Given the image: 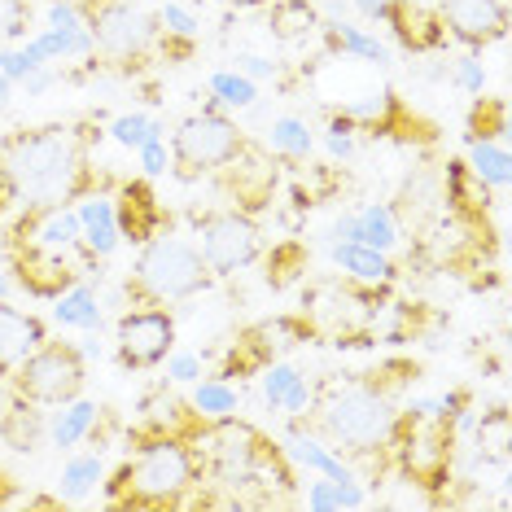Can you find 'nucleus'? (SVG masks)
Masks as SVG:
<instances>
[{
  "mask_svg": "<svg viewBox=\"0 0 512 512\" xmlns=\"http://www.w3.org/2000/svg\"><path fill=\"white\" fill-rule=\"evenodd\" d=\"M211 92L224 106H254L259 101V84L254 79H246V75H237V71H219V75H211Z\"/></svg>",
  "mask_w": 512,
  "mask_h": 512,
  "instance_id": "obj_35",
  "label": "nucleus"
},
{
  "mask_svg": "<svg viewBox=\"0 0 512 512\" xmlns=\"http://www.w3.org/2000/svg\"><path fill=\"white\" fill-rule=\"evenodd\" d=\"M167 377L171 381H197L202 377V359L197 355H167Z\"/></svg>",
  "mask_w": 512,
  "mask_h": 512,
  "instance_id": "obj_42",
  "label": "nucleus"
},
{
  "mask_svg": "<svg viewBox=\"0 0 512 512\" xmlns=\"http://www.w3.org/2000/svg\"><path fill=\"white\" fill-rule=\"evenodd\" d=\"M114 346H119V364L127 372L158 368L162 359L176 351V316L167 307H132L114 324Z\"/></svg>",
  "mask_w": 512,
  "mask_h": 512,
  "instance_id": "obj_12",
  "label": "nucleus"
},
{
  "mask_svg": "<svg viewBox=\"0 0 512 512\" xmlns=\"http://www.w3.org/2000/svg\"><path fill=\"white\" fill-rule=\"evenodd\" d=\"M333 263L342 267L346 276L368 285H390L399 276V267L386 259V250H372V246H355V241H333Z\"/></svg>",
  "mask_w": 512,
  "mask_h": 512,
  "instance_id": "obj_21",
  "label": "nucleus"
},
{
  "mask_svg": "<svg viewBox=\"0 0 512 512\" xmlns=\"http://www.w3.org/2000/svg\"><path fill=\"white\" fill-rule=\"evenodd\" d=\"M97 412L101 407L97 403H88L84 394L79 399H71V403H62V412L49 421V442L57 451H71V447H79L84 442V434H88V425L97 421Z\"/></svg>",
  "mask_w": 512,
  "mask_h": 512,
  "instance_id": "obj_25",
  "label": "nucleus"
},
{
  "mask_svg": "<svg viewBox=\"0 0 512 512\" xmlns=\"http://www.w3.org/2000/svg\"><path fill=\"white\" fill-rule=\"evenodd\" d=\"M320 36H324V44H329V53H355V57H364V62L390 66L386 44H381L377 36H368V31L351 27V22H324L320 18Z\"/></svg>",
  "mask_w": 512,
  "mask_h": 512,
  "instance_id": "obj_23",
  "label": "nucleus"
},
{
  "mask_svg": "<svg viewBox=\"0 0 512 512\" xmlns=\"http://www.w3.org/2000/svg\"><path fill=\"white\" fill-rule=\"evenodd\" d=\"M364 504V491L355 482H333V477H320V482L307 486V508L329 512V508H359Z\"/></svg>",
  "mask_w": 512,
  "mask_h": 512,
  "instance_id": "obj_31",
  "label": "nucleus"
},
{
  "mask_svg": "<svg viewBox=\"0 0 512 512\" xmlns=\"http://www.w3.org/2000/svg\"><path fill=\"white\" fill-rule=\"evenodd\" d=\"M5 390L22 394V399L40 407H62L84 394L88 386V355L71 337H44L22 364L0 381Z\"/></svg>",
  "mask_w": 512,
  "mask_h": 512,
  "instance_id": "obj_9",
  "label": "nucleus"
},
{
  "mask_svg": "<svg viewBox=\"0 0 512 512\" xmlns=\"http://www.w3.org/2000/svg\"><path fill=\"white\" fill-rule=\"evenodd\" d=\"M193 407L202 416H211V421H219V416H232L237 412V390L228 386V381L219 377H197V390H193Z\"/></svg>",
  "mask_w": 512,
  "mask_h": 512,
  "instance_id": "obj_32",
  "label": "nucleus"
},
{
  "mask_svg": "<svg viewBox=\"0 0 512 512\" xmlns=\"http://www.w3.org/2000/svg\"><path fill=\"white\" fill-rule=\"evenodd\" d=\"M281 447H285V456H289V460L302 464V469H316V473H324V477H333V482H355V473L346 469V464L337 460L329 447H320L316 438L298 434V429H294V434H289V438L281 442Z\"/></svg>",
  "mask_w": 512,
  "mask_h": 512,
  "instance_id": "obj_24",
  "label": "nucleus"
},
{
  "mask_svg": "<svg viewBox=\"0 0 512 512\" xmlns=\"http://www.w3.org/2000/svg\"><path fill=\"white\" fill-rule=\"evenodd\" d=\"M110 136H114V141H119L123 149H141L145 141L162 136V123L149 119V114H119V119L110 123Z\"/></svg>",
  "mask_w": 512,
  "mask_h": 512,
  "instance_id": "obj_34",
  "label": "nucleus"
},
{
  "mask_svg": "<svg viewBox=\"0 0 512 512\" xmlns=\"http://www.w3.org/2000/svg\"><path fill=\"white\" fill-rule=\"evenodd\" d=\"M193 224H197V250H202V259L211 263L215 276L241 272L263 254V228L246 211H232V206L202 211L193 215Z\"/></svg>",
  "mask_w": 512,
  "mask_h": 512,
  "instance_id": "obj_11",
  "label": "nucleus"
},
{
  "mask_svg": "<svg viewBox=\"0 0 512 512\" xmlns=\"http://www.w3.org/2000/svg\"><path fill=\"white\" fill-rule=\"evenodd\" d=\"M224 5H267V0H224Z\"/></svg>",
  "mask_w": 512,
  "mask_h": 512,
  "instance_id": "obj_51",
  "label": "nucleus"
},
{
  "mask_svg": "<svg viewBox=\"0 0 512 512\" xmlns=\"http://www.w3.org/2000/svg\"><path fill=\"white\" fill-rule=\"evenodd\" d=\"M451 79H456L460 88H469V92H482L486 88V71H482V62H477V57H464V62H456Z\"/></svg>",
  "mask_w": 512,
  "mask_h": 512,
  "instance_id": "obj_41",
  "label": "nucleus"
},
{
  "mask_svg": "<svg viewBox=\"0 0 512 512\" xmlns=\"http://www.w3.org/2000/svg\"><path fill=\"white\" fill-rule=\"evenodd\" d=\"M250 145L246 127H237V119H228L224 110H202L189 114L167 141V167L176 171V180L193 184L202 176H215L224 162H232L241 149Z\"/></svg>",
  "mask_w": 512,
  "mask_h": 512,
  "instance_id": "obj_10",
  "label": "nucleus"
},
{
  "mask_svg": "<svg viewBox=\"0 0 512 512\" xmlns=\"http://www.w3.org/2000/svg\"><path fill=\"white\" fill-rule=\"evenodd\" d=\"M49 27L53 31H75V27H84V14H79L71 0H49Z\"/></svg>",
  "mask_w": 512,
  "mask_h": 512,
  "instance_id": "obj_40",
  "label": "nucleus"
},
{
  "mask_svg": "<svg viewBox=\"0 0 512 512\" xmlns=\"http://www.w3.org/2000/svg\"><path fill=\"white\" fill-rule=\"evenodd\" d=\"M114 202V219H119V232L136 246H145L149 237H158L162 228V202L158 193L149 189L145 180H123L119 193L110 197Z\"/></svg>",
  "mask_w": 512,
  "mask_h": 512,
  "instance_id": "obj_17",
  "label": "nucleus"
},
{
  "mask_svg": "<svg viewBox=\"0 0 512 512\" xmlns=\"http://www.w3.org/2000/svg\"><path fill=\"white\" fill-rule=\"evenodd\" d=\"M456 399L451 403H434V399H416L399 407V421L386 442V451L399 464L403 482L434 491V486L451 482V460H456Z\"/></svg>",
  "mask_w": 512,
  "mask_h": 512,
  "instance_id": "obj_6",
  "label": "nucleus"
},
{
  "mask_svg": "<svg viewBox=\"0 0 512 512\" xmlns=\"http://www.w3.org/2000/svg\"><path fill=\"white\" fill-rule=\"evenodd\" d=\"M438 18L451 40L486 49L508 36V0H438Z\"/></svg>",
  "mask_w": 512,
  "mask_h": 512,
  "instance_id": "obj_14",
  "label": "nucleus"
},
{
  "mask_svg": "<svg viewBox=\"0 0 512 512\" xmlns=\"http://www.w3.org/2000/svg\"><path fill=\"white\" fill-rule=\"evenodd\" d=\"M53 302H57L53 307L57 324H66V329H88V333L101 329V307H97V294L88 289V281L66 289V294H57Z\"/></svg>",
  "mask_w": 512,
  "mask_h": 512,
  "instance_id": "obj_26",
  "label": "nucleus"
},
{
  "mask_svg": "<svg viewBox=\"0 0 512 512\" xmlns=\"http://www.w3.org/2000/svg\"><path fill=\"white\" fill-rule=\"evenodd\" d=\"M421 377L416 359H386V364L351 372L342 386H329L320 403V425L337 447L355 451V456H372L386 451V442L399 421V399L412 381Z\"/></svg>",
  "mask_w": 512,
  "mask_h": 512,
  "instance_id": "obj_5",
  "label": "nucleus"
},
{
  "mask_svg": "<svg viewBox=\"0 0 512 512\" xmlns=\"http://www.w3.org/2000/svg\"><path fill=\"white\" fill-rule=\"evenodd\" d=\"M0 259L9 281L31 298H57L101 267V254L84 241L75 206H22L0 237Z\"/></svg>",
  "mask_w": 512,
  "mask_h": 512,
  "instance_id": "obj_2",
  "label": "nucleus"
},
{
  "mask_svg": "<svg viewBox=\"0 0 512 512\" xmlns=\"http://www.w3.org/2000/svg\"><path fill=\"white\" fill-rule=\"evenodd\" d=\"M136 154H141V167H145V176H162V171H167V141H162V136H154V141H145L141 149H136Z\"/></svg>",
  "mask_w": 512,
  "mask_h": 512,
  "instance_id": "obj_39",
  "label": "nucleus"
},
{
  "mask_svg": "<svg viewBox=\"0 0 512 512\" xmlns=\"http://www.w3.org/2000/svg\"><path fill=\"white\" fill-rule=\"evenodd\" d=\"M298 381H302V372L294 364H267L263 368V399H267V407H281L289 394H294Z\"/></svg>",
  "mask_w": 512,
  "mask_h": 512,
  "instance_id": "obj_36",
  "label": "nucleus"
},
{
  "mask_svg": "<svg viewBox=\"0 0 512 512\" xmlns=\"http://www.w3.org/2000/svg\"><path fill=\"white\" fill-rule=\"evenodd\" d=\"M267 141H272L276 154H285V158H307L311 154V127L302 123V119H276L272 123V132H267Z\"/></svg>",
  "mask_w": 512,
  "mask_h": 512,
  "instance_id": "obj_33",
  "label": "nucleus"
},
{
  "mask_svg": "<svg viewBox=\"0 0 512 512\" xmlns=\"http://www.w3.org/2000/svg\"><path fill=\"white\" fill-rule=\"evenodd\" d=\"M9 202H14V197H9V189H5V184H0V215L9 211Z\"/></svg>",
  "mask_w": 512,
  "mask_h": 512,
  "instance_id": "obj_49",
  "label": "nucleus"
},
{
  "mask_svg": "<svg viewBox=\"0 0 512 512\" xmlns=\"http://www.w3.org/2000/svg\"><path fill=\"white\" fill-rule=\"evenodd\" d=\"M106 477V464H101V451H88V456H71L62 469V495L66 499H84L101 486Z\"/></svg>",
  "mask_w": 512,
  "mask_h": 512,
  "instance_id": "obj_29",
  "label": "nucleus"
},
{
  "mask_svg": "<svg viewBox=\"0 0 512 512\" xmlns=\"http://www.w3.org/2000/svg\"><path fill=\"white\" fill-rule=\"evenodd\" d=\"M97 141V123L84 119L9 132L0 141V184L22 206H75L92 193H106L110 176L92 158Z\"/></svg>",
  "mask_w": 512,
  "mask_h": 512,
  "instance_id": "obj_1",
  "label": "nucleus"
},
{
  "mask_svg": "<svg viewBox=\"0 0 512 512\" xmlns=\"http://www.w3.org/2000/svg\"><path fill=\"white\" fill-rule=\"evenodd\" d=\"M18 84L27 88V97H36V92H44V88L53 84V71H49V62H44V66H36V71H31L27 79H18Z\"/></svg>",
  "mask_w": 512,
  "mask_h": 512,
  "instance_id": "obj_45",
  "label": "nucleus"
},
{
  "mask_svg": "<svg viewBox=\"0 0 512 512\" xmlns=\"http://www.w3.org/2000/svg\"><path fill=\"white\" fill-rule=\"evenodd\" d=\"M75 215H79V228H84V241L101 254V259H110L114 246L123 241L119 219H114V202L106 193H92V197H84V202L75 206Z\"/></svg>",
  "mask_w": 512,
  "mask_h": 512,
  "instance_id": "obj_20",
  "label": "nucleus"
},
{
  "mask_svg": "<svg viewBox=\"0 0 512 512\" xmlns=\"http://www.w3.org/2000/svg\"><path fill=\"white\" fill-rule=\"evenodd\" d=\"M276 180H281V176H276V158L263 154L259 141H250L237 158L224 162V167L215 171V184H219V193L232 202V211H246L254 219L272 206Z\"/></svg>",
  "mask_w": 512,
  "mask_h": 512,
  "instance_id": "obj_13",
  "label": "nucleus"
},
{
  "mask_svg": "<svg viewBox=\"0 0 512 512\" xmlns=\"http://www.w3.org/2000/svg\"><path fill=\"white\" fill-rule=\"evenodd\" d=\"M206 477L211 486L232 491L224 504L228 508H259L263 504H289L294 499V460L285 456V447L272 434H263L259 425L241 421V416H219L206 434Z\"/></svg>",
  "mask_w": 512,
  "mask_h": 512,
  "instance_id": "obj_4",
  "label": "nucleus"
},
{
  "mask_svg": "<svg viewBox=\"0 0 512 512\" xmlns=\"http://www.w3.org/2000/svg\"><path fill=\"white\" fill-rule=\"evenodd\" d=\"M504 136H508V106L499 97L477 92V101L469 110V145H477V141H499L504 145Z\"/></svg>",
  "mask_w": 512,
  "mask_h": 512,
  "instance_id": "obj_27",
  "label": "nucleus"
},
{
  "mask_svg": "<svg viewBox=\"0 0 512 512\" xmlns=\"http://www.w3.org/2000/svg\"><path fill=\"white\" fill-rule=\"evenodd\" d=\"M508 149L499 145V141H477V145H469V171L482 184H491V189H504L508 184Z\"/></svg>",
  "mask_w": 512,
  "mask_h": 512,
  "instance_id": "obj_30",
  "label": "nucleus"
},
{
  "mask_svg": "<svg viewBox=\"0 0 512 512\" xmlns=\"http://www.w3.org/2000/svg\"><path fill=\"white\" fill-rule=\"evenodd\" d=\"M215 281L211 263L202 259L197 241L189 237H149L141 254H136L132 272L123 281V294L136 302V307H167V302H184L197 298L206 285Z\"/></svg>",
  "mask_w": 512,
  "mask_h": 512,
  "instance_id": "obj_7",
  "label": "nucleus"
},
{
  "mask_svg": "<svg viewBox=\"0 0 512 512\" xmlns=\"http://www.w3.org/2000/svg\"><path fill=\"white\" fill-rule=\"evenodd\" d=\"M9 289H14V281H9V276H5V272H0V298H5V294H9Z\"/></svg>",
  "mask_w": 512,
  "mask_h": 512,
  "instance_id": "obj_50",
  "label": "nucleus"
},
{
  "mask_svg": "<svg viewBox=\"0 0 512 512\" xmlns=\"http://www.w3.org/2000/svg\"><path fill=\"white\" fill-rule=\"evenodd\" d=\"M44 337H49V324L40 316H31V311H22V307H9V302L0 298V381L36 351Z\"/></svg>",
  "mask_w": 512,
  "mask_h": 512,
  "instance_id": "obj_18",
  "label": "nucleus"
},
{
  "mask_svg": "<svg viewBox=\"0 0 512 512\" xmlns=\"http://www.w3.org/2000/svg\"><path fill=\"white\" fill-rule=\"evenodd\" d=\"M307 263H311V254H307L302 241H281V246H272V254H267L263 281L272 285V289H289L302 272H307Z\"/></svg>",
  "mask_w": 512,
  "mask_h": 512,
  "instance_id": "obj_28",
  "label": "nucleus"
},
{
  "mask_svg": "<svg viewBox=\"0 0 512 512\" xmlns=\"http://www.w3.org/2000/svg\"><path fill=\"white\" fill-rule=\"evenodd\" d=\"M237 75L246 79H272L276 75V62H267L259 53H237Z\"/></svg>",
  "mask_w": 512,
  "mask_h": 512,
  "instance_id": "obj_43",
  "label": "nucleus"
},
{
  "mask_svg": "<svg viewBox=\"0 0 512 512\" xmlns=\"http://www.w3.org/2000/svg\"><path fill=\"white\" fill-rule=\"evenodd\" d=\"M14 491H18L14 473H5V469H0V508H5V504H14Z\"/></svg>",
  "mask_w": 512,
  "mask_h": 512,
  "instance_id": "obj_47",
  "label": "nucleus"
},
{
  "mask_svg": "<svg viewBox=\"0 0 512 512\" xmlns=\"http://www.w3.org/2000/svg\"><path fill=\"white\" fill-rule=\"evenodd\" d=\"M333 232H337V241H355V246H372V250H394V241H399L394 211L390 206H377V202L355 215H342Z\"/></svg>",
  "mask_w": 512,
  "mask_h": 512,
  "instance_id": "obj_19",
  "label": "nucleus"
},
{
  "mask_svg": "<svg viewBox=\"0 0 512 512\" xmlns=\"http://www.w3.org/2000/svg\"><path fill=\"white\" fill-rule=\"evenodd\" d=\"M44 438H49V416L40 412V403H31V399H22V394L0 386V442H5L9 451L31 456V451L44 447Z\"/></svg>",
  "mask_w": 512,
  "mask_h": 512,
  "instance_id": "obj_16",
  "label": "nucleus"
},
{
  "mask_svg": "<svg viewBox=\"0 0 512 512\" xmlns=\"http://www.w3.org/2000/svg\"><path fill=\"white\" fill-rule=\"evenodd\" d=\"M162 27H167L171 31V36H193V31H197V22L189 18V14H184V9L180 5H167V9H162Z\"/></svg>",
  "mask_w": 512,
  "mask_h": 512,
  "instance_id": "obj_44",
  "label": "nucleus"
},
{
  "mask_svg": "<svg viewBox=\"0 0 512 512\" xmlns=\"http://www.w3.org/2000/svg\"><path fill=\"white\" fill-rule=\"evenodd\" d=\"M267 31L281 44H302L320 31V14L307 0H272V9H267Z\"/></svg>",
  "mask_w": 512,
  "mask_h": 512,
  "instance_id": "obj_22",
  "label": "nucleus"
},
{
  "mask_svg": "<svg viewBox=\"0 0 512 512\" xmlns=\"http://www.w3.org/2000/svg\"><path fill=\"white\" fill-rule=\"evenodd\" d=\"M477 447H491L495 460H504V447H508V416L495 412L491 421H482V429H477Z\"/></svg>",
  "mask_w": 512,
  "mask_h": 512,
  "instance_id": "obj_38",
  "label": "nucleus"
},
{
  "mask_svg": "<svg viewBox=\"0 0 512 512\" xmlns=\"http://www.w3.org/2000/svg\"><path fill=\"white\" fill-rule=\"evenodd\" d=\"M84 27L92 31V53L110 57V62H123V66L145 62L154 49H162L167 57L193 53V44H189L193 36H171L158 14H145L132 0H106L97 14L84 18Z\"/></svg>",
  "mask_w": 512,
  "mask_h": 512,
  "instance_id": "obj_8",
  "label": "nucleus"
},
{
  "mask_svg": "<svg viewBox=\"0 0 512 512\" xmlns=\"http://www.w3.org/2000/svg\"><path fill=\"white\" fill-rule=\"evenodd\" d=\"M31 27V0H0V44L22 40Z\"/></svg>",
  "mask_w": 512,
  "mask_h": 512,
  "instance_id": "obj_37",
  "label": "nucleus"
},
{
  "mask_svg": "<svg viewBox=\"0 0 512 512\" xmlns=\"http://www.w3.org/2000/svg\"><path fill=\"white\" fill-rule=\"evenodd\" d=\"M386 5H390V0H355V9H359L364 18H372V22L386 14Z\"/></svg>",
  "mask_w": 512,
  "mask_h": 512,
  "instance_id": "obj_46",
  "label": "nucleus"
},
{
  "mask_svg": "<svg viewBox=\"0 0 512 512\" xmlns=\"http://www.w3.org/2000/svg\"><path fill=\"white\" fill-rule=\"evenodd\" d=\"M381 22L390 27V36L403 44L407 53H438L447 49V27H442L438 9H429L425 0H390Z\"/></svg>",
  "mask_w": 512,
  "mask_h": 512,
  "instance_id": "obj_15",
  "label": "nucleus"
},
{
  "mask_svg": "<svg viewBox=\"0 0 512 512\" xmlns=\"http://www.w3.org/2000/svg\"><path fill=\"white\" fill-rule=\"evenodd\" d=\"M9 97H14V79L0 75V106H9Z\"/></svg>",
  "mask_w": 512,
  "mask_h": 512,
  "instance_id": "obj_48",
  "label": "nucleus"
},
{
  "mask_svg": "<svg viewBox=\"0 0 512 512\" xmlns=\"http://www.w3.org/2000/svg\"><path fill=\"white\" fill-rule=\"evenodd\" d=\"M101 486H106V508H119V512L202 508L206 504L202 486H211V477H206V447L189 438L136 442L132 456L110 477H101Z\"/></svg>",
  "mask_w": 512,
  "mask_h": 512,
  "instance_id": "obj_3",
  "label": "nucleus"
}]
</instances>
